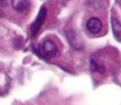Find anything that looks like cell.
<instances>
[{
	"instance_id": "277c9868",
	"label": "cell",
	"mask_w": 121,
	"mask_h": 105,
	"mask_svg": "<svg viewBox=\"0 0 121 105\" xmlns=\"http://www.w3.org/2000/svg\"><path fill=\"white\" fill-rule=\"evenodd\" d=\"M45 15H46V8H45V7H42V8L40 10V12H39L38 20L33 24V29H32L33 34H35V33L39 31V29L41 27V25H42V23H43V20H45Z\"/></svg>"
},
{
	"instance_id": "7a4b0ae2",
	"label": "cell",
	"mask_w": 121,
	"mask_h": 105,
	"mask_svg": "<svg viewBox=\"0 0 121 105\" xmlns=\"http://www.w3.org/2000/svg\"><path fill=\"white\" fill-rule=\"evenodd\" d=\"M86 27H87V30H88L89 33H92V34H99L100 31H101V29H102V23L98 18H91V19H88V21L86 24Z\"/></svg>"
},
{
	"instance_id": "8992f818",
	"label": "cell",
	"mask_w": 121,
	"mask_h": 105,
	"mask_svg": "<svg viewBox=\"0 0 121 105\" xmlns=\"http://www.w3.org/2000/svg\"><path fill=\"white\" fill-rule=\"evenodd\" d=\"M120 2H121V0H120Z\"/></svg>"
},
{
	"instance_id": "5b68a950",
	"label": "cell",
	"mask_w": 121,
	"mask_h": 105,
	"mask_svg": "<svg viewBox=\"0 0 121 105\" xmlns=\"http://www.w3.org/2000/svg\"><path fill=\"white\" fill-rule=\"evenodd\" d=\"M112 31L114 38L118 41H121V24L115 18H112Z\"/></svg>"
},
{
	"instance_id": "3957f363",
	"label": "cell",
	"mask_w": 121,
	"mask_h": 105,
	"mask_svg": "<svg viewBox=\"0 0 121 105\" xmlns=\"http://www.w3.org/2000/svg\"><path fill=\"white\" fill-rule=\"evenodd\" d=\"M13 8L18 12H24L30 7V0H12Z\"/></svg>"
},
{
	"instance_id": "6da1fadb",
	"label": "cell",
	"mask_w": 121,
	"mask_h": 105,
	"mask_svg": "<svg viewBox=\"0 0 121 105\" xmlns=\"http://www.w3.org/2000/svg\"><path fill=\"white\" fill-rule=\"evenodd\" d=\"M39 52L45 58H51L58 54V48L56 45L51 41V40H45L40 46H39Z\"/></svg>"
}]
</instances>
